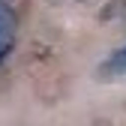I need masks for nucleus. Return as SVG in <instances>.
I'll use <instances>...</instances> for the list:
<instances>
[{
    "instance_id": "f257e3e1",
    "label": "nucleus",
    "mask_w": 126,
    "mask_h": 126,
    "mask_svg": "<svg viewBox=\"0 0 126 126\" xmlns=\"http://www.w3.org/2000/svg\"><path fill=\"white\" fill-rule=\"evenodd\" d=\"M15 36H18V18H15V9L0 0V66H3V60L9 57V51L15 48Z\"/></svg>"
},
{
    "instance_id": "f03ea898",
    "label": "nucleus",
    "mask_w": 126,
    "mask_h": 126,
    "mask_svg": "<svg viewBox=\"0 0 126 126\" xmlns=\"http://www.w3.org/2000/svg\"><path fill=\"white\" fill-rule=\"evenodd\" d=\"M102 78H117V75H126V45H120V48L108 57L102 63Z\"/></svg>"
},
{
    "instance_id": "7ed1b4c3",
    "label": "nucleus",
    "mask_w": 126,
    "mask_h": 126,
    "mask_svg": "<svg viewBox=\"0 0 126 126\" xmlns=\"http://www.w3.org/2000/svg\"><path fill=\"white\" fill-rule=\"evenodd\" d=\"M126 15V0H108V3L99 9V21L108 24V21H117Z\"/></svg>"
},
{
    "instance_id": "20e7f679",
    "label": "nucleus",
    "mask_w": 126,
    "mask_h": 126,
    "mask_svg": "<svg viewBox=\"0 0 126 126\" xmlns=\"http://www.w3.org/2000/svg\"><path fill=\"white\" fill-rule=\"evenodd\" d=\"M123 18H126V15H123ZM123 27H126V24H123Z\"/></svg>"
}]
</instances>
